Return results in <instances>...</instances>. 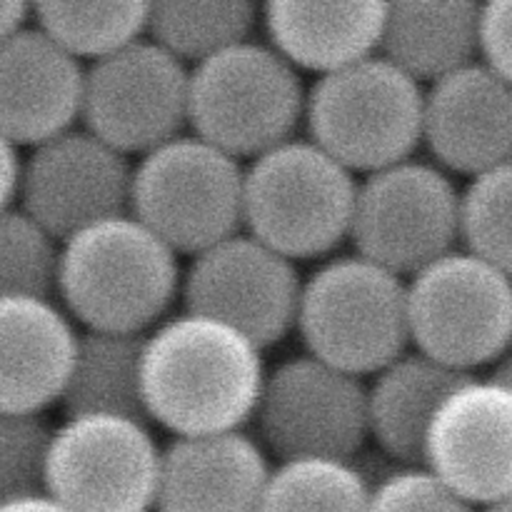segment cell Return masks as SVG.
I'll return each mask as SVG.
<instances>
[{
    "instance_id": "6da1fadb",
    "label": "cell",
    "mask_w": 512,
    "mask_h": 512,
    "mask_svg": "<svg viewBox=\"0 0 512 512\" xmlns=\"http://www.w3.org/2000/svg\"><path fill=\"white\" fill-rule=\"evenodd\" d=\"M265 350L230 325L168 315L143 338L140 395L150 425L173 438L245 430L258 410Z\"/></svg>"
},
{
    "instance_id": "7a4b0ae2",
    "label": "cell",
    "mask_w": 512,
    "mask_h": 512,
    "mask_svg": "<svg viewBox=\"0 0 512 512\" xmlns=\"http://www.w3.org/2000/svg\"><path fill=\"white\" fill-rule=\"evenodd\" d=\"M183 263L130 213L98 220L58 245L55 293L83 330L145 335L180 300Z\"/></svg>"
},
{
    "instance_id": "3957f363",
    "label": "cell",
    "mask_w": 512,
    "mask_h": 512,
    "mask_svg": "<svg viewBox=\"0 0 512 512\" xmlns=\"http://www.w3.org/2000/svg\"><path fill=\"white\" fill-rule=\"evenodd\" d=\"M358 180L308 138L245 163L243 230L295 265L328 260L350 240Z\"/></svg>"
},
{
    "instance_id": "277c9868",
    "label": "cell",
    "mask_w": 512,
    "mask_h": 512,
    "mask_svg": "<svg viewBox=\"0 0 512 512\" xmlns=\"http://www.w3.org/2000/svg\"><path fill=\"white\" fill-rule=\"evenodd\" d=\"M295 333L305 353L365 380L410 350L408 283L358 253L303 278Z\"/></svg>"
},
{
    "instance_id": "5b68a950",
    "label": "cell",
    "mask_w": 512,
    "mask_h": 512,
    "mask_svg": "<svg viewBox=\"0 0 512 512\" xmlns=\"http://www.w3.org/2000/svg\"><path fill=\"white\" fill-rule=\"evenodd\" d=\"M308 88L265 40H245L190 68L188 130L240 163L298 138Z\"/></svg>"
},
{
    "instance_id": "8992f818",
    "label": "cell",
    "mask_w": 512,
    "mask_h": 512,
    "mask_svg": "<svg viewBox=\"0 0 512 512\" xmlns=\"http://www.w3.org/2000/svg\"><path fill=\"white\" fill-rule=\"evenodd\" d=\"M425 88L383 55L323 75L308 88L305 130L350 173L370 175L415 158L423 145Z\"/></svg>"
},
{
    "instance_id": "52a82bcc",
    "label": "cell",
    "mask_w": 512,
    "mask_h": 512,
    "mask_svg": "<svg viewBox=\"0 0 512 512\" xmlns=\"http://www.w3.org/2000/svg\"><path fill=\"white\" fill-rule=\"evenodd\" d=\"M245 165L183 133L133 160L128 213L180 258L243 230Z\"/></svg>"
},
{
    "instance_id": "ba28073f",
    "label": "cell",
    "mask_w": 512,
    "mask_h": 512,
    "mask_svg": "<svg viewBox=\"0 0 512 512\" xmlns=\"http://www.w3.org/2000/svg\"><path fill=\"white\" fill-rule=\"evenodd\" d=\"M410 345L463 375L512 350V278L463 248L410 275Z\"/></svg>"
},
{
    "instance_id": "9c48e42d",
    "label": "cell",
    "mask_w": 512,
    "mask_h": 512,
    "mask_svg": "<svg viewBox=\"0 0 512 512\" xmlns=\"http://www.w3.org/2000/svg\"><path fill=\"white\" fill-rule=\"evenodd\" d=\"M160 458L148 420L65 415L50 433L43 490L70 512H155Z\"/></svg>"
},
{
    "instance_id": "30bf717a",
    "label": "cell",
    "mask_w": 512,
    "mask_h": 512,
    "mask_svg": "<svg viewBox=\"0 0 512 512\" xmlns=\"http://www.w3.org/2000/svg\"><path fill=\"white\" fill-rule=\"evenodd\" d=\"M355 253L408 280L460 245V188L433 160L410 158L358 180Z\"/></svg>"
},
{
    "instance_id": "8fae6325",
    "label": "cell",
    "mask_w": 512,
    "mask_h": 512,
    "mask_svg": "<svg viewBox=\"0 0 512 512\" xmlns=\"http://www.w3.org/2000/svg\"><path fill=\"white\" fill-rule=\"evenodd\" d=\"M265 453L280 460H355L368 443L365 380L300 353L265 373L253 418Z\"/></svg>"
},
{
    "instance_id": "7c38bea8",
    "label": "cell",
    "mask_w": 512,
    "mask_h": 512,
    "mask_svg": "<svg viewBox=\"0 0 512 512\" xmlns=\"http://www.w3.org/2000/svg\"><path fill=\"white\" fill-rule=\"evenodd\" d=\"M190 68L153 40L85 65L80 123L130 160L188 130Z\"/></svg>"
},
{
    "instance_id": "4fadbf2b",
    "label": "cell",
    "mask_w": 512,
    "mask_h": 512,
    "mask_svg": "<svg viewBox=\"0 0 512 512\" xmlns=\"http://www.w3.org/2000/svg\"><path fill=\"white\" fill-rule=\"evenodd\" d=\"M303 275L298 265L245 230L188 258L180 283L185 313L205 315L275 348L295 333Z\"/></svg>"
},
{
    "instance_id": "5bb4252c",
    "label": "cell",
    "mask_w": 512,
    "mask_h": 512,
    "mask_svg": "<svg viewBox=\"0 0 512 512\" xmlns=\"http://www.w3.org/2000/svg\"><path fill=\"white\" fill-rule=\"evenodd\" d=\"M133 160L80 125L28 150L18 208L53 240L128 213Z\"/></svg>"
},
{
    "instance_id": "9a60e30c",
    "label": "cell",
    "mask_w": 512,
    "mask_h": 512,
    "mask_svg": "<svg viewBox=\"0 0 512 512\" xmlns=\"http://www.w3.org/2000/svg\"><path fill=\"white\" fill-rule=\"evenodd\" d=\"M423 465L475 510L512 495V390L470 375L440 403Z\"/></svg>"
},
{
    "instance_id": "2e32d148",
    "label": "cell",
    "mask_w": 512,
    "mask_h": 512,
    "mask_svg": "<svg viewBox=\"0 0 512 512\" xmlns=\"http://www.w3.org/2000/svg\"><path fill=\"white\" fill-rule=\"evenodd\" d=\"M423 145L448 175L512 163V85L480 60L425 88Z\"/></svg>"
},
{
    "instance_id": "e0dca14e",
    "label": "cell",
    "mask_w": 512,
    "mask_h": 512,
    "mask_svg": "<svg viewBox=\"0 0 512 512\" xmlns=\"http://www.w3.org/2000/svg\"><path fill=\"white\" fill-rule=\"evenodd\" d=\"M85 65L30 20L0 40V135L35 148L78 128Z\"/></svg>"
},
{
    "instance_id": "ac0fdd59",
    "label": "cell",
    "mask_w": 512,
    "mask_h": 512,
    "mask_svg": "<svg viewBox=\"0 0 512 512\" xmlns=\"http://www.w3.org/2000/svg\"><path fill=\"white\" fill-rule=\"evenodd\" d=\"M270 455L245 430L173 438L163 448L155 512H258Z\"/></svg>"
},
{
    "instance_id": "d6986e66",
    "label": "cell",
    "mask_w": 512,
    "mask_h": 512,
    "mask_svg": "<svg viewBox=\"0 0 512 512\" xmlns=\"http://www.w3.org/2000/svg\"><path fill=\"white\" fill-rule=\"evenodd\" d=\"M78 335L55 298H0V413L45 415L60 405Z\"/></svg>"
},
{
    "instance_id": "ffe728a7",
    "label": "cell",
    "mask_w": 512,
    "mask_h": 512,
    "mask_svg": "<svg viewBox=\"0 0 512 512\" xmlns=\"http://www.w3.org/2000/svg\"><path fill=\"white\" fill-rule=\"evenodd\" d=\"M388 3H305L270 0L260 5L265 43L300 75L318 78L380 53Z\"/></svg>"
},
{
    "instance_id": "44dd1931",
    "label": "cell",
    "mask_w": 512,
    "mask_h": 512,
    "mask_svg": "<svg viewBox=\"0 0 512 512\" xmlns=\"http://www.w3.org/2000/svg\"><path fill=\"white\" fill-rule=\"evenodd\" d=\"M468 378L418 350H405L365 383L368 440L403 468L423 465L425 438L440 403Z\"/></svg>"
},
{
    "instance_id": "7402d4cb",
    "label": "cell",
    "mask_w": 512,
    "mask_h": 512,
    "mask_svg": "<svg viewBox=\"0 0 512 512\" xmlns=\"http://www.w3.org/2000/svg\"><path fill=\"white\" fill-rule=\"evenodd\" d=\"M478 33L480 3L400 0L385 10L380 55L425 88L478 60Z\"/></svg>"
},
{
    "instance_id": "603a6c76",
    "label": "cell",
    "mask_w": 512,
    "mask_h": 512,
    "mask_svg": "<svg viewBox=\"0 0 512 512\" xmlns=\"http://www.w3.org/2000/svg\"><path fill=\"white\" fill-rule=\"evenodd\" d=\"M143 338L83 330L60 398L63 415H125L145 420L140 395Z\"/></svg>"
},
{
    "instance_id": "cb8c5ba5",
    "label": "cell",
    "mask_w": 512,
    "mask_h": 512,
    "mask_svg": "<svg viewBox=\"0 0 512 512\" xmlns=\"http://www.w3.org/2000/svg\"><path fill=\"white\" fill-rule=\"evenodd\" d=\"M260 5L250 0H158L148 8L145 38L185 68L255 38Z\"/></svg>"
},
{
    "instance_id": "d4e9b609",
    "label": "cell",
    "mask_w": 512,
    "mask_h": 512,
    "mask_svg": "<svg viewBox=\"0 0 512 512\" xmlns=\"http://www.w3.org/2000/svg\"><path fill=\"white\" fill-rule=\"evenodd\" d=\"M150 3H35L30 20L80 65H93L145 38Z\"/></svg>"
},
{
    "instance_id": "484cf974",
    "label": "cell",
    "mask_w": 512,
    "mask_h": 512,
    "mask_svg": "<svg viewBox=\"0 0 512 512\" xmlns=\"http://www.w3.org/2000/svg\"><path fill=\"white\" fill-rule=\"evenodd\" d=\"M370 488L355 460H280L258 512H368Z\"/></svg>"
},
{
    "instance_id": "4316f807",
    "label": "cell",
    "mask_w": 512,
    "mask_h": 512,
    "mask_svg": "<svg viewBox=\"0 0 512 512\" xmlns=\"http://www.w3.org/2000/svg\"><path fill=\"white\" fill-rule=\"evenodd\" d=\"M460 243L512 278V163L475 175L460 190Z\"/></svg>"
},
{
    "instance_id": "83f0119b",
    "label": "cell",
    "mask_w": 512,
    "mask_h": 512,
    "mask_svg": "<svg viewBox=\"0 0 512 512\" xmlns=\"http://www.w3.org/2000/svg\"><path fill=\"white\" fill-rule=\"evenodd\" d=\"M58 245L18 205L0 213V298H53Z\"/></svg>"
},
{
    "instance_id": "f1b7e54d",
    "label": "cell",
    "mask_w": 512,
    "mask_h": 512,
    "mask_svg": "<svg viewBox=\"0 0 512 512\" xmlns=\"http://www.w3.org/2000/svg\"><path fill=\"white\" fill-rule=\"evenodd\" d=\"M50 433L45 415L0 413V505L43 490Z\"/></svg>"
},
{
    "instance_id": "f546056e",
    "label": "cell",
    "mask_w": 512,
    "mask_h": 512,
    "mask_svg": "<svg viewBox=\"0 0 512 512\" xmlns=\"http://www.w3.org/2000/svg\"><path fill=\"white\" fill-rule=\"evenodd\" d=\"M368 512H478L425 465L393 468L370 488Z\"/></svg>"
},
{
    "instance_id": "4dcf8cb0",
    "label": "cell",
    "mask_w": 512,
    "mask_h": 512,
    "mask_svg": "<svg viewBox=\"0 0 512 512\" xmlns=\"http://www.w3.org/2000/svg\"><path fill=\"white\" fill-rule=\"evenodd\" d=\"M478 60L512 85V0L480 5Z\"/></svg>"
},
{
    "instance_id": "1f68e13d",
    "label": "cell",
    "mask_w": 512,
    "mask_h": 512,
    "mask_svg": "<svg viewBox=\"0 0 512 512\" xmlns=\"http://www.w3.org/2000/svg\"><path fill=\"white\" fill-rule=\"evenodd\" d=\"M20 148H15L5 135H0V213L15 208L18 203V185H20Z\"/></svg>"
},
{
    "instance_id": "d6a6232c",
    "label": "cell",
    "mask_w": 512,
    "mask_h": 512,
    "mask_svg": "<svg viewBox=\"0 0 512 512\" xmlns=\"http://www.w3.org/2000/svg\"><path fill=\"white\" fill-rule=\"evenodd\" d=\"M0 512H70V510L65 508V505H60L55 498H50L45 490H38V493L8 500V503L0 505Z\"/></svg>"
},
{
    "instance_id": "836d02e7",
    "label": "cell",
    "mask_w": 512,
    "mask_h": 512,
    "mask_svg": "<svg viewBox=\"0 0 512 512\" xmlns=\"http://www.w3.org/2000/svg\"><path fill=\"white\" fill-rule=\"evenodd\" d=\"M30 23V5L20 0H0V40Z\"/></svg>"
},
{
    "instance_id": "e575fe53",
    "label": "cell",
    "mask_w": 512,
    "mask_h": 512,
    "mask_svg": "<svg viewBox=\"0 0 512 512\" xmlns=\"http://www.w3.org/2000/svg\"><path fill=\"white\" fill-rule=\"evenodd\" d=\"M488 378H493L495 383L505 385V388H510V390H512V350H510L508 355H505L503 360H500L498 365H495L493 373H490Z\"/></svg>"
},
{
    "instance_id": "d590c367",
    "label": "cell",
    "mask_w": 512,
    "mask_h": 512,
    "mask_svg": "<svg viewBox=\"0 0 512 512\" xmlns=\"http://www.w3.org/2000/svg\"><path fill=\"white\" fill-rule=\"evenodd\" d=\"M478 512H512V495H510V498L500 500V503L488 505V508H483V510H478Z\"/></svg>"
}]
</instances>
